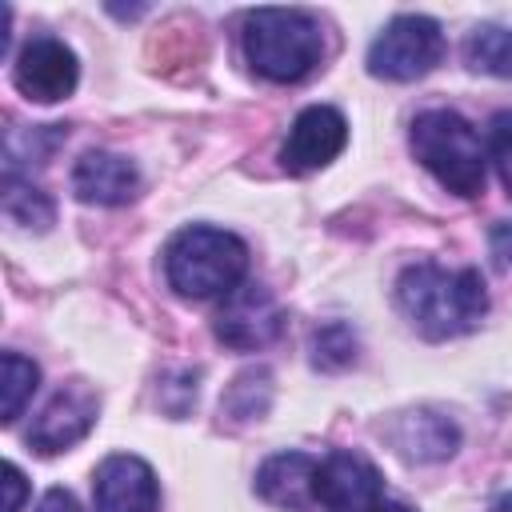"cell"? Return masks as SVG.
<instances>
[{
    "mask_svg": "<svg viewBox=\"0 0 512 512\" xmlns=\"http://www.w3.org/2000/svg\"><path fill=\"white\" fill-rule=\"evenodd\" d=\"M488 244H492V256H496V264L508 272V268H512V220L496 224V228H492V236H488Z\"/></svg>",
    "mask_w": 512,
    "mask_h": 512,
    "instance_id": "obj_21",
    "label": "cell"
},
{
    "mask_svg": "<svg viewBox=\"0 0 512 512\" xmlns=\"http://www.w3.org/2000/svg\"><path fill=\"white\" fill-rule=\"evenodd\" d=\"M392 444L404 460H416V464H436V460H448L460 444V428L432 412V408H420V412H408L392 424Z\"/></svg>",
    "mask_w": 512,
    "mask_h": 512,
    "instance_id": "obj_14",
    "label": "cell"
},
{
    "mask_svg": "<svg viewBox=\"0 0 512 512\" xmlns=\"http://www.w3.org/2000/svg\"><path fill=\"white\" fill-rule=\"evenodd\" d=\"M488 512H512V492H504V496H496Z\"/></svg>",
    "mask_w": 512,
    "mask_h": 512,
    "instance_id": "obj_25",
    "label": "cell"
},
{
    "mask_svg": "<svg viewBox=\"0 0 512 512\" xmlns=\"http://www.w3.org/2000/svg\"><path fill=\"white\" fill-rule=\"evenodd\" d=\"M488 160L500 172V184L512 196V112H496L488 124Z\"/></svg>",
    "mask_w": 512,
    "mask_h": 512,
    "instance_id": "obj_20",
    "label": "cell"
},
{
    "mask_svg": "<svg viewBox=\"0 0 512 512\" xmlns=\"http://www.w3.org/2000/svg\"><path fill=\"white\" fill-rule=\"evenodd\" d=\"M72 192L84 200V204H104V208H116V204H128L136 200L140 192V172L128 156L120 152H84L72 168Z\"/></svg>",
    "mask_w": 512,
    "mask_h": 512,
    "instance_id": "obj_12",
    "label": "cell"
},
{
    "mask_svg": "<svg viewBox=\"0 0 512 512\" xmlns=\"http://www.w3.org/2000/svg\"><path fill=\"white\" fill-rule=\"evenodd\" d=\"M396 304L412 320V328L428 340H448L472 332L488 312V292L476 268H440L420 260L400 272Z\"/></svg>",
    "mask_w": 512,
    "mask_h": 512,
    "instance_id": "obj_1",
    "label": "cell"
},
{
    "mask_svg": "<svg viewBox=\"0 0 512 512\" xmlns=\"http://www.w3.org/2000/svg\"><path fill=\"white\" fill-rule=\"evenodd\" d=\"M384 496L380 468L352 448H336L316 464V504L324 512H372Z\"/></svg>",
    "mask_w": 512,
    "mask_h": 512,
    "instance_id": "obj_7",
    "label": "cell"
},
{
    "mask_svg": "<svg viewBox=\"0 0 512 512\" xmlns=\"http://www.w3.org/2000/svg\"><path fill=\"white\" fill-rule=\"evenodd\" d=\"M372 512H416V508H408V504H400V500H380Z\"/></svg>",
    "mask_w": 512,
    "mask_h": 512,
    "instance_id": "obj_24",
    "label": "cell"
},
{
    "mask_svg": "<svg viewBox=\"0 0 512 512\" xmlns=\"http://www.w3.org/2000/svg\"><path fill=\"white\" fill-rule=\"evenodd\" d=\"M344 144H348V120L332 104H312L292 120L288 140L280 148V164L284 172L304 176L332 164L344 152Z\"/></svg>",
    "mask_w": 512,
    "mask_h": 512,
    "instance_id": "obj_10",
    "label": "cell"
},
{
    "mask_svg": "<svg viewBox=\"0 0 512 512\" xmlns=\"http://www.w3.org/2000/svg\"><path fill=\"white\" fill-rule=\"evenodd\" d=\"M96 412H100L96 392H92L84 380H72V384H64V388H56V396L40 408V416H36L32 428H28V444H32L40 456L68 452L72 444H80V440L92 432Z\"/></svg>",
    "mask_w": 512,
    "mask_h": 512,
    "instance_id": "obj_9",
    "label": "cell"
},
{
    "mask_svg": "<svg viewBox=\"0 0 512 512\" xmlns=\"http://www.w3.org/2000/svg\"><path fill=\"white\" fill-rule=\"evenodd\" d=\"M24 504V476L16 464H4V512H20Z\"/></svg>",
    "mask_w": 512,
    "mask_h": 512,
    "instance_id": "obj_22",
    "label": "cell"
},
{
    "mask_svg": "<svg viewBox=\"0 0 512 512\" xmlns=\"http://www.w3.org/2000/svg\"><path fill=\"white\" fill-rule=\"evenodd\" d=\"M80 80V64H76V52L56 40V36H32L20 52H16V64H12V84L36 100V104H56L64 96H72Z\"/></svg>",
    "mask_w": 512,
    "mask_h": 512,
    "instance_id": "obj_8",
    "label": "cell"
},
{
    "mask_svg": "<svg viewBox=\"0 0 512 512\" xmlns=\"http://www.w3.org/2000/svg\"><path fill=\"white\" fill-rule=\"evenodd\" d=\"M96 512H160V484L148 460L116 452L96 468L92 480Z\"/></svg>",
    "mask_w": 512,
    "mask_h": 512,
    "instance_id": "obj_11",
    "label": "cell"
},
{
    "mask_svg": "<svg viewBox=\"0 0 512 512\" xmlns=\"http://www.w3.org/2000/svg\"><path fill=\"white\" fill-rule=\"evenodd\" d=\"M280 332H284V308L256 280H244L240 288H232L216 312V340H224L236 352H256L272 344Z\"/></svg>",
    "mask_w": 512,
    "mask_h": 512,
    "instance_id": "obj_6",
    "label": "cell"
},
{
    "mask_svg": "<svg viewBox=\"0 0 512 512\" xmlns=\"http://www.w3.org/2000/svg\"><path fill=\"white\" fill-rule=\"evenodd\" d=\"M464 60L472 72L512 80V28H500V24L472 28L464 40Z\"/></svg>",
    "mask_w": 512,
    "mask_h": 512,
    "instance_id": "obj_15",
    "label": "cell"
},
{
    "mask_svg": "<svg viewBox=\"0 0 512 512\" xmlns=\"http://www.w3.org/2000/svg\"><path fill=\"white\" fill-rule=\"evenodd\" d=\"M164 276L188 300L228 296L248 276V244L212 224L180 228L164 248Z\"/></svg>",
    "mask_w": 512,
    "mask_h": 512,
    "instance_id": "obj_2",
    "label": "cell"
},
{
    "mask_svg": "<svg viewBox=\"0 0 512 512\" xmlns=\"http://www.w3.org/2000/svg\"><path fill=\"white\" fill-rule=\"evenodd\" d=\"M36 512H80V504H76V496H72L68 488H48V492L40 496Z\"/></svg>",
    "mask_w": 512,
    "mask_h": 512,
    "instance_id": "obj_23",
    "label": "cell"
},
{
    "mask_svg": "<svg viewBox=\"0 0 512 512\" xmlns=\"http://www.w3.org/2000/svg\"><path fill=\"white\" fill-rule=\"evenodd\" d=\"M268 396H272V388H268V372L264 368H256V372H244V376H236V384L228 388V396H224V412H232L236 420H260L264 416V408H268Z\"/></svg>",
    "mask_w": 512,
    "mask_h": 512,
    "instance_id": "obj_18",
    "label": "cell"
},
{
    "mask_svg": "<svg viewBox=\"0 0 512 512\" xmlns=\"http://www.w3.org/2000/svg\"><path fill=\"white\" fill-rule=\"evenodd\" d=\"M4 216L20 228H36L44 232L52 220H56V204L48 200V192L32 188L28 180H20L16 172L4 176Z\"/></svg>",
    "mask_w": 512,
    "mask_h": 512,
    "instance_id": "obj_16",
    "label": "cell"
},
{
    "mask_svg": "<svg viewBox=\"0 0 512 512\" xmlns=\"http://www.w3.org/2000/svg\"><path fill=\"white\" fill-rule=\"evenodd\" d=\"M412 152L416 160L456 196H480L488 172V148L476 128L452 108H428L412 120Z\"/></svg>",
    "mask_w": 512,
    "mask_h": 512,
    "instance_id": "obj_4",
    "label": "cell"
},
{
    "mask_svg": "<svg viewBox=\"0 0 512 512\" xmlns=\"http://www.w3.org/2000/svg\"><path fill=\"white\" fill-rule=\"evenodd\" d=\"M352 360H356V332L348 324H324L312 336V364L316 368L336 372V368H348Z\"/></svg>",
    "mask_w": 512,
    "mask_h": 512,
    "instance_id": "obj_19",
    "label": "cell"
},
{
    "mask_svg": "<svg viewBox=\"0 0 512 512\" xmlns=\"http://www.w3.org/2000/svg\"><path fill=\"white\" fill-rule=\"evenodd\" d=\"M320 52V24L300 8H256L244 16V56L264 80H304L320 64Z\"/></svg>",
    "mask_w": 512,
    "mask_h": 512,
    "instance_id": "obj_3",
    "label": "cell"
},
{
    "mask_svg": "<svg viewBox=\"0 0 512 512\" xmlns=\"http://www.w3.org/2000/svg\"><path fill=\"white\" fill-rule=\"evenodd\" d=\"M36 384H40V368L20 352H4V364H0V392H4L0 420L4 424H16V416L24 412V404L36 392Z\"/></svg>",
    "mask_w": 512,
    "mask_h": 512,
    "instance_id": "obj_17",
    "label": "cell"
},
{
    "mask_svg": "<svg viewBox=\"0 0 512 512\" xmlns=\"http://www.w3.org/2000/svg\"><path fill=\"white\" fill-rule=\"evenodd\" d=\"M444 60V32L432 16L404 12L384 24V32L368 48V72L376 80H420Z\"/></svg>",
    "mask_w": 512,
    "mask_h": 512,
    "instance_id": "obj_5",
    "label": "cell"
},
{
    "mask_svg": "<svg viewBox=\"0 0 512 512\" xmlns=\"http://www.w3.org/2000/svg\"><path fill=\"white\" fill-rule=\"evenodd\" d=\"M316 464L304 452H276L256 472V492L288 512H308L316 504Z\"/></svg>",
    "mask_w": 512,
    "mask_h": 512,
    "instance_id": "obj_13",
    "label": "cell"
}]
</instances>
